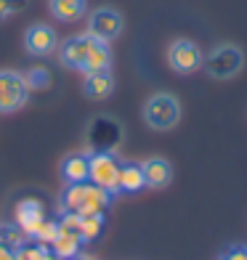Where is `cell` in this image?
Instances as JSON below:
<instances>
[{"label": "cell", "instance_id": "cell-3", "mask_svg": "<svg viewBox=\"0 0 247 260\" xmlns=\"http://www.w3.org/2000/svg\"><path fill=\"white\" fill-rule=\"evenodd\" d=\"M122 122L112 114H96L85 127L88 154H117L122 146Z\"/></svg>", "mask_w": 247, "mask_h": 260}, {"label": "cell", "instance_id": "cell-8", "mask_svg": "<svg viewBox=\"0 0 247 260\" xmlns=\"http://www.w3.org/2000/svg\"><path fill=\"white\" fill-rule=\"evenodd\" d=\"M205 53L194 40L178 38L168 45V64L175 75H194L197 69H202Z\"/></svg>", "mask_w": 247, "mask_h": 260}, {"label": "cell", "instance_id": "cell-16", "mask_svg": "<svg viewBox=\"0 0 247 260\" xmlns=\"http://www.w3.org/2000/svg\"><path fill=\"white\" fill-rule=\"evenodd\" d=\"M82 242L77 234H72V231H61L58 229V236H56V242L51 244V252L56 255V257H61V260H75V257H80L82 255Z\"/></svg>", "mask_w": 247, "mask_h": 260}, {"label": "cell", "instance_id": "cell-24", "mask_svg": "<svg viewBox=\"0 0 247 260\" xmlns=\"http://www.w3.org/2000/svg\"><path fill=\"white\" fill-rule=\"evenodd\" d=\"M221 260H247V247H231L229 252H223Z\"/></svg>", "mask_w": 247, "mask_h": 260}, {"label": "cell", "instance_id": "cell-1", "mask_svg": "<svg viewBox=\"0 0 247 260\" xmlns=\"http://www.w3.org/2000/svg\"><path fill=\"white\" fill-rule=\"evenodd\" d=\"M58 61L69 69H77L82 75L101 72V69L112 67V51H109V43H101L90 38L88 32H82L58 43Z\"/></svg>", "mask_w": 247, "mask_h": 260}, {"label": "cell", "instance_id": "cell-12", "mask_svg": "<svg viewBox=\"0 0 247 260\" xmlns=\"http://www.w3.org/2000/svg\"><path fill=\"white\" fill-rule=\"evenodd\" d=\"M82 93L90 101H104L114 93V77L109 69H101V72H88L82 80Z\"/></svg>", "mask_w": 247, "mask_h": 260}, {"label": "cell", "instance_id": "cell-26", "mask_svg": "<svg viewBox=\"0 0 247 260\" xmlns=\"http://www.w3.org/2000/svg\"><path fill=\"white\" fill-rule=\"evenodd\" d=\"M75 260H93V257H85V255H80V257H75Z\"/></svg>", "mask_w": 247, "mask_h": 260}, {"label": "cell", "instance_id": "cell-11", "mask_svg": "<svg viewBox=\"0 0 247 260\" xmlns=\"http://www.w3.org/2000/svg\"><path fill=\"white\" fill-rule=\"evenodd\" d=\"M24 48L29 56H38V58L51 56L58 51V35L48 24H32L24 32Z\"/></svg>", "mask_w": 247, "mask_h": 260}, {"label": "cell", "instance_id": "cell-19", "mask_svg": "<svg viewBox=\"0 0 247 260\" xmlns=\"http://www.w3.org/2000/svg\"><path fill=\"white\" fill-rule=\"evenodd\" d=\"M27 242L24 231H21L16 223H0V244L8 247V250H19L21 244Z\"/></svg>", "mask_w": 247, "mask_h": 260}, {"label": "cell", "instance_id": "cell-17", "mask_svg": "<svg viewBox=\"0 0 247 260\" xmlns=\"http://www.w3.org/2000/svg\"><path fill=\"white\" fill-rule=\"evenodd\" d=\"M61 175H64L67 183L88 181V154H69L61 162Z\"/></svg>", "mask_w": 247, "mask_h": 260}, {"label": "cell", "instance_id": "cell-15", "mask_svg": "<svg viewBox=\"0 0 247 260\" xmlns=\"http://www.w3.org/2000/svg\"><path fill=\"white\" fill-rule=\"evenodd\" d=\"M146 188L144 170L138 162H120V175H117V194H136Z\"/></svg>", "mask_w": 247, "mask_h": 260}, {"label": "cell", "instance_id": "cell-7", "mask_svg": "<svg viewBox=\"0 0 247 260\" xmlns=\"http://www.w3.org/2000/svg\"><path fill=\"white\" fill-rule=\"evenodd\" d=\"M122 27H125V19L120 11L112 6H101V8H93L88 14V29L85 32L101 43H112L122 35Z\"/></svg>", "mask_w": 247, "mask_h": 260}, {"label": "cell", "instance_id": "cell-21", "mask_svg": "<svg viewBox=\"0 0 247 260\" xmlns=\"http://www.w3.org/2000/svg\"><path fill=\"white\" fill-rule=\"evenodd\" d=\"M24 82L29 90H45L51 88V72L45 67H32L29 72H24Z\"/></svg>", "mask_w": 247, "mask_h": 260}, {"label": "cell", "instance_id": "cell-23", "mask_svg": "<svg viewBox=\"0 0 247 260\" xmlns=\"http://www.w3.org/2000/svg\"><path fill=\"white\" fill-rule=\"evenodd\" d=\"M24 6H27V0H0V21L16 16L19 11H24Z\"/></svg>", "mask_w": 247, "mask_h": 260}, {"label": "cell", "instance_id": "cell-13", "mask_svg": "<svg viewBox=\"0 0 247 260\" xmlns=\"http://www.w3.org/2000/svg\"><path fill=\"white\" fill-rule=\"evenodd\" d=\"M141 170H144V181L149 188H165L173 181V168L162 157H149L146 162H141Z\"/></svg>", "mask_w": 247, "mask_h": 260}, {"label": "cell", "instance_id": "cell-10", "mask_svg": "<svg viewBox=\"0 0 247 260\" xmlns=\"http://www.w3.org/2000/svg\"><path fill=\"white\" fill-rule=\"evenodd\" d=\"M45 220V207L38 197H24L19 199L16 207H14V223L24 231L27 239H35V234H38V229L43 226Z\"/></svg>", "mask_w": 247, "mask_h": 260}, {"label": "cell", "instance_id": "cell-18", "mask_svg": "<svg viewBox=\"0 0 247 260\" xmlns=\"http://www.w3.org/2000/svg\"><path fill=\"white\" fill-rule=\"evenodd\" d=\"M104 231V215H80V239L82 242H96Z\"/></svg>", "mask_w": 247, "mask_h": 260}, {"label": "cell", "instance_id": "cell-22", "mask_svg": "<svg viewBox=\"0 0 247 260\" xmlns=\"http://www.w3.org/2000/svg\"><path fill=\"white\" fill-rule=\"evenodd\" d=\"M56 236H58V220H48V218H45L43 226L38 229V234H35V242L51 247V244L56 242Z\"/></svg>", "mask_w": 247, "mask_h": 260}, {"label": "cell", "instance_id": "cell-14", "mask_svg": "<svg viewBox=\"0 0 247 260\" xmlns=\"http://www.w3.org/2000/svg\"><path fill=\"white\" fill-rule=\"evenodd\" d=\"M51 16L56 21H64V24H72V21L85 19L88 14V0H48Z\"/></svg>", "mask_w": 247, "mask_h": 260}, {"label": "cell", "instance_id": "cell-9", "mask_svg": "<svg viewBox=\"0 0 247 260\" xmlns=\"http://www.w3.org/2000/svg\"><path fill=\"white\" fill-rule=\"evenodd\" d=\"M117 175H120V159L117 154H88V181L99 188L117 194Z\"/></svg>", "mask_w": 247, "mask_h": 260}, {"label": "cell", "instance_id": "cell-5", "mask_svg": "<svg viewBox=\"0 0 247 260\" xmlns=\"http://www.w3.org/2000/svg\"><path fill=\"white\" fill-rule=\"evenodd\" d=\"M144 122L157 130V133H165V130H173L175 125L181 122V101L173 96V93H155L149 96L146 104H144Z\"/></svg>", "mask_w": 247, "mask_h": 260}, {"label": "cell", "instance_id": "cell-2", "mask_svg": "<svg viewBox=\"0 0 247 260\" xmlns=\"http://www.w3.org/2000/svg\"><path fill=\"white\" fill-rule=\"evenodd\" d=\"M112 205V194L99 188L96 183L82 181L69 183V188L61 197V212H77V215H104Z\"/></svg>", "mask_w": 247, "mask_h": 260}, {"label": "cell", "instance_id": "cell-25", "mask_svg": "<svg viewBox=\"0 0 247 260\" xmlns=\"http://www.w3.org/2000/svg\"><path fill=\"white\" fill-rule=\"evenodd\" d=\"M0 260H16L14 250H8V247H3V244H0Z\"/></svg>", "mask_w": 247, "mask_h": 260}, {"label": "cell", "instance_id": "cell-20", "mask_svg": "<svg viewBox=\"0 0 247 260\" xmlns=\"http://www.w3.org/2000/svg\"><path fill=\"white\" fill-rule=\"evenodd\" d=\"M14 255H16V260H48L51 257V247H45V244L35 242V239L29 244V239H27L19 250H14Z\"/></svg>", "mask_w": 247, "mask_h": 260}, {"label": "cell", "instance_id": "cell-6", "mask_svg": "<svg viewBox=\"0 0 247 260\" xmlns=\"http://www.w3.org/2000/svg\"><path fill=\"white\" fill-rule=\"evenodd\" d=\"M29 88L24 75L14 69H0V114H14L29 101Z\"/></svg>", "mask_w": 247, "mask_h": 260}, {"label": "cell", "instance_id": "cell-4", "mask_svg": "<svg viewBox=\"0 0 247 260\" xmlns=\"http://www.w3.org/2000/svg\"><path fill=\"white\" fill-rule=\"evenodd\" d=\"M202 69L213 80H231L244 69V51L237 43H218L205 53Z\"/></svg>", "mask_w": 247, "mask_h": 260}, {"label": "cell", "instance_id": "cell-27", "mask_svg": "<svg viewBox=\"0 0 247 260\" xmlns=\"http://www.w3.org/2000/svg\"><path fill=\"white\" fill-rule=\"evenodd\" d=\"M48 260H61V257H56V255H53V252H51V257H48Z\"/></svg>", "mask_w": 247, "mask_h": 260}]
</instances>
